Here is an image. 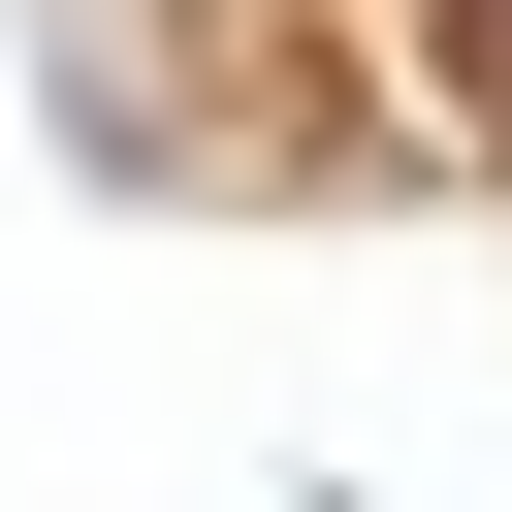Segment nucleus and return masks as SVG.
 <instances>
[{"label":"nucleus","instance_id":"1","mask_svg":"<svg viewBox=\"0 0 512 512\" xmlns=\"http://www.w3.org/2000/svg\"><path fill=\"white\" fill-rule=\"evenodd\" d=\"M32 96H64V160H96V192H192V128H160V32H128V0H32Z\"/></svg>","mask_w":512,"mask_h":512}]
</instances>
